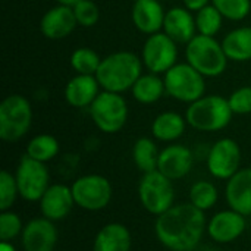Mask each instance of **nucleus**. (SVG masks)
I'll list each match as a JSON object with an SVG mask.
<instances>
[{"label":"nucleus","instance_id":"obj_1","mask_svg":"<svg viewBox=\"0 0 251 251\" xmlns=\"http://www.w3.org/2000/svg\"><path fill=\"white\" fill-rule=\"evenodd\" d=\"M157 240L172 251H193L199 244L206 229L204 212L191 203L174 204L169 210L157 216Z\"/></svg>","mask_w":251,"mask_h":251},{"label":"nucleus","instance_id":"obj_2","mask_svg":"<svg viewBox=\"0 0 251 251\" xmlns=\"http://www.w3.org/2000/svg\"><path fill=\"white\" fill-rule=\"evenodd\" d=\"M143 60L132 51H115L101 59L96 78L104 91L122 94L143 75Z\"/></svg>","mask_w":251,"mask_h":251},{"label":"nucleus","instance_id":"obj_3","mask_svg":"<svg viewBox=\"0 0 251 251\" xmlns=\"http://www.w3.org/2000/svg\"><path fill=\"white\" fill-rule=\"evenodd\" d=\"M234 116L228 99L219 94L203 96L188 104L185 112L187 124L201 132H216L228 126Z\"/></svg>","mask_w":251,"mask_h":251},{"label":"nucleus","instance_id":"obj_4","mask_svg":"<svg viewBox=\"0 0 251 251\" xmlns=\"http://www.w3.org/2000/svg\"><path fill=\"white\" fill-rule=\"evenodd\" d=\"M187 62L199 71L204 78H216L222 75L228 66V56L215 37L197 34L185 47Z\"/></svg>","mask_w":251,"mask_h":251},{"label":"nucleus","instance_id":"obj_5","mask_svg":"<svg viewBox=\"0 0 251 251\" xmlns=\"http://www.w3.org/2000/svg\"><path fill=\"white\" fill-rule=\"evenodd\" d=\"M32 107L21 94H10L0 103V138L4 143H16L29 131Z\"/></svg>","mask_w":251,"mask_h":251},{"label":"nucleus","instance_id":"obj_6","mask_svg":"<svg viewBox=\"0 0 251 251\" xmlns=\"http://www.w3.org/2000/svg\"><path fill=\"white\" fill-rule=\"evenodd\" d=\"M166 94L182 103H193L204 96V76L188 62L176 63L163 76Z\"/></svg>","mask_w":251,"mask_h":251},{"label":"nucleus","instance_id":"obj_7","mask_svg":"<svg viewBox=\"0 0 251 251\" xmlns=\"http://www.w3.org/2000/svg\"><path fill=\"white\" fill-rule=\"evenodd\" d=\"M94 125L104 134L119 132L128 121V104L122 94L101 91L88 107Z\"/></svg>","mask_w":251,"mask_h":251},{"label":"nucleus","instance_id":"obj_8","mask_svg":"<svg viewBox=\"0 0 251 251\" xmlns=\"http://www.w3.org/2000/svg\"><path fill=\"white\" fill-rule=\"evenodd\" d=\"M138 196L143 207L156 216H160L174 206L175 188L169 178L159 171L143 174L138 185Z\"/></svg>","mask_w":251,"mask_h":251},{"label":"nucleus","instance_id":"obj_9","mask_svg":"<svg viewBox=\"0 0 251 251\" xmlns=\"http://www.w3.org/2000/svg\"><path fill=\"white\" fill-rule=\"evenodd\" d=\"M19 196L26 201H40L50 187V175L46 163L28 154L22 156L15 172Z\"/></svg>","mask_w":251,"mask_h":251},{"label":"nucleus","instance_id":"obj_10","mask_svg":"<svg viewBox=\"0 0 251 251\" xmlns=\"http://www.w3.org/2000/svg\"><path fill=\"white\" fill-rule=\"evenodd\" d=\"M176 44L178 43H175L169 35L162 31L149 35L141 51L143 65L151 74L165 75L172 66L178 63Z\"/></svg>","mask_w":251,"mask_h":251},{"label":"nucleus","instance_id":"obj_11","mask_svg":"<svg viewBox=\"0 0 251 251\" xmlns=\"http://www.w3.org/2000/svg\"><path fill=\"white\" fill-rule=\"evenodd\" d=\"M75 204L88 212H99L112 200V185L101 175H84L72 184Z\"/></svg>","mask_w":251,"mask_h":251},{"label":"nucleus","instance_id":"obj_12","mask_svg":"<svg viewBox=\"0 0 251 251\" xmlns=\"http://www.w3.org/2000/svg\"><path fill=\"white\" fill-rule=\"evenodd\" d=\"M241 150L235 140L216 141L207 154V169L218 179H229L240 171Z\"/></svg>","mask_w":251,"mask_h":251},{"label":"nucleus","instance_id":"obj_13","mask_svg":"<svg viewBox=\"0 0 251 251\" xmlns=\"http://www.w3.org/2000/svg\"><path fill=\"white\" fill-rule=\"evenodd\" d=\"M24 251H53L57 243V229L53 221L35 218L29 221L21 234Z\"/></svg>","mask_w":251,"mask_h":251},{"label":"nucleus","instance_id":"obj_14","mask_svg":"<svg viewBox=\"0 0 251 251\" xmlns=\"http://www.w3.org/2000/svg\"><path fill=\"white\" fill-rule=\"evenodd\" d=\"M76 26L78 22L74 9L65 4H56L49 9L40 21V31L49 40H63L71 35Z\"/></svg>","mask_w":251,"mask_h":251},{"label":"nucleus","instance_id":"obj_15","mask_svg":"<svg viewBox=\"0 0 251 251\" xmlns=\"http://www.w3.org/2000/svg\"><path fill=\"white\" fill-rule=\"evenodd\" d=\"M193 151L182 144H171L159 154L157 171L171 181H176L190 174L193 168Z\"/></svg>","mask_w":251,"mask_h":251},{"label":"nucleus","instance_id":"obj_16","mask_svg":"<svg viewBox=\"0 0 251 251\" xmlns=\"http://www.w3.org/2000/svg\"><path fill=\"white\" fill-rule=\"evenodd\" d=\"M246 225V216L231 209L216 213L207 225V232L213 241L228 244L243 235Z\"/></svg>","mask_w":251,"mask_h":251},{"label":"nucleus","instance_id":"obj_17","mask_svg":"<svg viewBox=\"0 0 251 251\" xmlns=\"http://www.w3.org/2000/svg\"><path fill=\"white\" fill-rule=\"evenodd\" d=\"M75 206L72 188L63 184H54L47 188L40 200V210L44 218L56 222L65 219Z\"/></svg>","mask_w":251,"mask_h":251},{"label":"nucleus","instance_id":"obj_18","mask_svg":"<svg viewBox=\"0 0 251 251\" xmlns=\"http://www.w3.org/2000/svg\"><path fill=\"white\" fill-rule=\"evenodd\" d=\"M100 84L96 75H79L71 78L65 87V100L75 109H85L93 104L100 91Z\"/></svg>","mask_w":251,"mask_h":251},{"label":"nucleus","instance_id":"obj_19","mask_svg":"<svg viewBox=\"0 0 251 251\" xmlns=\"http://www.w3.org/2000/svg\"><path fill=\"white\" fill-rule=\"evenodd\" d=\"M165 9L160 0H138L132 6L131 18L134 26L147 35L160 32L165 22Z\"/></svg>","mask_w":251,"mask_h":251},{"label":"nucleus","instance_id":"obj_20","mask_svg":"<svg viewBox=\"0 0 251 251\" xmlns=\"http://www.w3.org/2000/svg\"><path fill=\"white\" fill-rule=\"evenodd\" d=\"M163 32L175 43L188 44L197 35L196 16L187 7H172L165 15Z\"/></svg>","mask_w":251,"mask_h":251},{"label":"nucleus","instance_id":"obj_21","mask_svg":"<svg viewBox=\"0 0 251 251\" xmlns=\"http://www.w3.org/2000/svg\"><path fill=\"white\" fill-rule=\"evenodd\" d=\"M226 201L229 207L246 218L251 215V168L240 169L226 184Z\"/></svg>","mask_w":251,"mask_h":251},{"label":"nucleus","instance_id":"obj_22","mask_svg":"<svg viewBox=\"0 0 251 251\" xmlns=\"http://www.w3.org/2000/svg\"><path fill=\"white\" fill-rule=\"evenodd\" d=\"M94 251H129L131 234L122 224H109L103 226L94 240Z\"/></svg>","mask_w":251,"mask_h":251},{"label":"nucleus","instance_id":"obj_23","mask_svg":"<svg viewBox=\"0 0 251 251\" xmlns=\"http://www.w3.org/2000/svg\"><path fill=\"white\" fill-rule=\"evenodd\" d=\"M222 47L232 62L251 60V26H240L229 31L222 40Z\"/></svg>","mask_w":251,"mask_h":251},{"label":"nucleus","instance_id":"obj_24","mask_svg":"<svg viewBox=\"0 0 251 251\" xmlns=\"http://www.w3.org/2000/svg\"><path fill=\"white\" fill-rule=\"evenodd\" d=\"M132 97L141 104H153L166 94L165 81L157 74H143L131 88Z\"/></svg>","mask_w":251,"mask_h":251},{"label":"nucleus","instance_id":"obj_25","mask_svg":"<svg viewBox=\"0 0 251 251\" xmlns=\"http://www.w3.org/2000/svg\"><path fill=\"white\" fill-rule=\"evenodd\" d=\"M187 119L176 112H163L151 124L153 137L160 141H175L185 131Z\"/></svg>","mask_w":251,"mask_h":251},{"label":"nucleus","instance_id":"obj_26","mask_svg":"<svg viewBox=\"0 0 251 251\" xmlns=\"http://www.w3.org/2000/svg\"><path fill=\"white\" fill-rule=\"evenodd\" d=\"M159 154L160 151L157 150V146L154 144L151 138H147V137L138 138L132 149L134 163L143 174L157 171Z\"/></svg>","mask_w":251,"mask_h":251},{"label":"nucleus","instance_id":"obj_27","mask_svg":"<svg viewBox=\"0 0 251 251\" xmlns=\"http://www.w3.org/2000/svg\"><path fill=\"white\" fill-rule=\"evenodd\" d=\"M60 146L56 137L50 134H40L34 138L26 146V154L38 162L47 163L51 159H54L59 154Z\"/></svg>","mask_w":251,"mask_h":251},{"label":"nucleus","instance_id":"obj_28","mask_svg":"<svg viewBox=\"0 0 251 251\" xmlns=\"http://www.w3.org/2000/svg\"><path fill=\"white\" fill-rule=\"evenodd\" d=\"M69 62L76 74L96 75L101 63V57L99 56L97 51H94L90 47H78L72 51Z\"/></svg>","mask_w":251,"mask_h":251},{"label":"nucleus","instance_id":"obj_29","mask_svg":"<svg viewBox=\"0 0 251 251\" xmlns=\"http://www.w3.org/2000/svg\"><path fill=\"white\" fill-rule=\"evenodd\" d=\"M224 19L225 18L222 16V13L212 3L207 4L206 7H203L201 10H199L196 13L197 34L207 35V37H215L221 31Z\"/></svg>","mask_w":251,"mask_h":251},{"label":"nucleus","instance_id":"obj_30","mask_svg":"<svg viewBox=\"0 0 251 251\" xmlns=\"http://www.w3.org/2000/svg\"><path fill=\"white\" fill-rule=\"evenodd\" d=\"M218 201V190L209 181H199L190 190V203L197 209L206 212Z\"/></svg>","mask_w":251,"mask_h":251},{"label":"nucleus","instance_id":"obj_31","mask_svg":"<svg viewBox=\"0 0 251 251\" xmlns=\"http://www.w3.org/2000/svg\"><path fill=\"white\" fill-rule=\"evenodd\" d=\"M212 4L229 21H243L251 10V0H212Z\"/></svg>","mask_w":251,"mask_h":251},{"label":"nucleus","instance_id":"obj_32","mask_svg":"<svg viewBox=\"0 0 251 251\" xmlns=\"http://www.w3.org/2000/svg\"><path fill=\"white\" fill-rule=\"evenodd\" d=\"M19 196L15 175L7 171L0 172V210H10L16 197Z\"/></svg>","mask_w":251,"mask_h":251},{"label":"nucleus","instance_id":"obj_33","mask_svg":"<svg viewBox=\"0 0 251 251\" xmlns=\"http://www.w3.org/2000/svg\"><path fill=\"white\" fill-rule=\"evenodd\" d=\"M72 9H74L75 18H76V22H78L79 26L91 28L100 19L99 6L93 0H81Z\"/></svg>","mask_w":251,"mask_h":251},{"label":"nucleus","instance_id":"obj_34","mask_svg":"<svg viewBox=\"0 0 251 251\" xmlns=\"http://www.w3.org/2000/svg\"><path fill=\"white\" fill-rule=\"evenodd\" d=\"M22 221L21 218L10 212L4 210L0 213V240L1 241H12L19 234H22Z\"/></svg>","mask_w":251,"mask_h":251},{"label":"nucleus","instance_id":"obj_35","mask_svg":"<svg viewBox=\"0 0 251 251\" xmlns=\"http://www.w3.org/2000/svg\"><path fill=\"white\" fill-rule=\"evenodd\" d=\"M234 115L251 113V87H241L228 97Z\"/></svg>","mask_w":251,"mask_h":251},{"label":"nucleus","instance_id":"obj_36","mask_svg":"<svg viewBox=\"0 0 251 251\" xmlns=\"http://www.w3.org/2000/svg\"><path fill=\"white\" fill-rule=\"evenodd\" d=\"M212 0H184V7H187L190 12H199L207 4H210Z\"/></svg>","mask_w":251,"mask_h":251},{"label":"nucleus","instance_id":"obj_37","mask_svg":"<svg viewBox=\"0 0 251 251\" xmlns=\"http://www.w3.org/2000/svg\"><path fill=\"white\" fill-rule=\"evenodd\" d=\"M0 251H16V250H15V247L12 246V243H10V241H1V244H0Z\"/></svg>","mask_w":251,"mask_h":251},{"label":"nucleus","instance_id":"obj_38","mask_svg":"<svg viewBox=\"0 0 251 251\" xmlns=\"http://www.w3.org/2000/svg\"><path fill=\"white\" fill-rule=\"evenodd\" d=\"M57 4H65V6H71V7H74L78 1H81V0H54Z\"/></svg>","mask_w":251,"mask_h":251},{"label":"nucleus","instance_id":"obj_39","mask_svg":"<svg viewBox=\"0 0 251 251\" xmlns=\"http://www.w3.org/2000/svg\"><path fill=\"white\" fill-rule=\"evenodd\" d=\"M131 1H134V3H135V1H138V0H131Z\"/></svg>","mask_w":251,"mask_h":251},{"label":"nucleus","instance_id":"obj_40","mask_svg":"<svg viewBox=\"0 0 251 251\" xmlns=\"http://www.w3.org/2000/svg\"><path fill=\"white\" fill-rule=\"evenodd\" d=\"M160 1H163V0H160Z\"/></svg>","mask_w":251,"mask_h":251}]
</instances>
